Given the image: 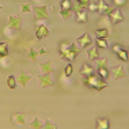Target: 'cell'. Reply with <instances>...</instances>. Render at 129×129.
I'll list each match as a JSON object with an SVG mask.
<instances>
[{
    "label": "cell",
    "instance_id": "22",
    "mask_svg": "<svg viewBox=\"0 0 129 129\" xmlns=\"http://www.w3.org/2000/svg\"><path fill=\"white\" fill-rule=\"evenodd\" d=\"M96 38L105 39L108 38V32L106 28L98 29L95 31Z\"/></svg>",
    "mask_w": 129,
    "mask_h": 129
},
{
    "label": "cell",
    "instance_id": "32",
    "mask_svg": "<svg viewBox=\"0 0 129 129\" xmlns=\"http://www.w3.org/2000/svg\"><path fill=\"white\" fill-rule=\"evenodd\" d=\"M38 52H39V55H43V54H44L46 53L47 51L44 48H41V49H40L38 50Z\"/></svg>",
    "mask_w": 129,
    "mask_h": 129
},
{
    "label": "cell",
    "instance_id": "7",
    "mask_svg": "<svg viewBox=\"0 0 129 129\" xmlns=\"http://www.w3.org/2000/svg\"><path fill=\"white\" fill-rule=\"evenodd\" d=\"M37 78L38 80L40 87L41 89L52 86L54 84L51 75L50 73L38 75L37 76Z\"/></svg>",
    "mask_w": 129,
    "mask_h": 129
},
{
    "label": "cell",
    "instance_id": "14",
    "mask_svg": "<svg viewBox=\"0 0 129 129\" xmlns=\"http://www.w3.org/2000/svg\"><path fill=\"white\" fill-rule=\"evenodd\" d=\"M110 70L113 75L114 80H116L120 78L125 77L126 75L122 65L116 66L110 68Z\"/></svg>",
    "mask_w": 129,
    "mask_h": 129
},
{
    "label": "cell",
    "instance_id": "28",
    "mask_svg": "<svg viewBox=\"0 0 129 129\" xmlns=\"http://www.w3.org/2000/svg\"><path fill=\"white\" fill-rule=\"evenodd\" d=\"M41 129H57V127L53 122L47 118Z\"/></svg>",
    "mask_w": 129,
    "mask_h": 129
},
{
    "label": "cell",
    "instance_id": "5",
    "mask_svg": "<svg viewBox=\"0 0 129 129\" xmlns=\"http://www.w3.org/2000/svg\"><path fill=\"white\" fill-rule=\"evenodd\" d=\"M61 10L59 12V15L63 20H66L72 15V0H61L60 2Z\"/></svg>",
    "mask_w": 129,
    "mask_h": 129
},
{
    "label": "cell",
    "instance_id": "29",
    "mask_svg": "<svg viewBox=\"0 0 129 129\" xmlns=\"http://www.w3.org/2000/svg\"><path fill=\"white\" fill-rule=\"evenodd\" d=\"M72 72H73L72 66L70 63L68 64V65L66 67V68L64 70V73H65L66 76L69 77L71 75Z\"/></svg>",
    "mask_w": 129,
    "mask_h": 129
},
{
    "label": "cell",
    "instance_id": "19",
    "mask_svg": "<svg viewBox=\"0 0 129 129\" xmlns=\"http://www.w3.org/2000/svg\"><path fill=\"white\" fill-rule=\"evenodd\" d=\"M96 129H109V122L106 118H97Z\"/></svg>",
    "mask_w": 129,
    "mask_h": 129
},
{
    "label": "cell",
    "instance_id": "21",
    "mask_svg": "<svg viewBox=\"0 0 129 129\" xmlns=\"http://www.w3.org/2000/svg\"><path fill=\"white\" fill-rule=\"evenodd\" d=\"M9 55L8 46L7 42H0V57L3 58Z\"/></svg>",
    "mask_w": 129,
    "mask_h": 129
},
{
    "label": "cell",
    "instance_id": "10",
    "mask_svg": "<svg viewBox=\"0 0 129 129\" xmlns=\"http://www.w3.org/2000/svg\"><path fill=\"white\" fill-rule=\"evenodd\" d=\"M32 79V76L26 72L24 70H21L16 78V82L21 85L23 88H25L30 81Z\"/></svg>",
    "mask_w": 129,
    "mask_h": 129
},
{
    "label": "cell",
    "instance_id": "24",
    "mask_svg": "<svg viewBox=\"0 0 129 129\" xmlns=\"http://www.w3.org/2000/svg\"><path fill=\"white\" fill-rule=\"evenodd\" d=\"M39 55L38 51L34 49V48H30L28 52L26 55V57L30 59L33 61H35L37 57Z\"/></svg>",
    "mask_w": 129,
    "mask_h": 129
},
{
    "label": "cell",
    "instance_id": "18",
    "mask_svg": "<svg viewBox=\"0 0 129 129\" xmlns=\"http://www.w3.org/2000/svg\"><path fill=\"white\" fill-rule=\"evenodd\" d=\"M88 57L89 60H92L99 57V54L98 51L97 47L96 46H93L91 48L86 50Z\"/></svg>",
    "mask_w": 129,
    "mask_h": 129
},
{
    "label": "cell",
    "instance_id": "33",
    "mask_svg": "<svg viewBox=\"0 0 129 129\" xmlns=\"http://www.w3.org/2000/svg\"><path fill=\"white\" fill-rule=\"evenodd\" d=\"M3 7L1 5H0V11L3 9Z\"/></svg>",
    "mask_w": 129,
    "mask_h": 129
},
{
    "label": "cell",
    "instance_id": "30",
    "mask_svg": "<svg viewBox=\"0 0 129 129\" xmlns=\"http://www.w3.org/2000/svg\"><path fill=\"white\" fill-rule=\"evenodd\" d=\"M90 11H97V5L92 3L90 4L88 6V8Z\"/></svg>",
    "mask_w": 129,
    "mask_h": 129
},
{
    "label": "cell",
    "instance_id": "3",
    "mask_svg": "<svg viewBox=\"0 0 129 129\" xmlns=\"http://www.w3.org/2000/svg\"><path fill=\"white\" fill-rule=\"evenodd\" d=\"M97 65V72L98 75L103 79L107 78L109 72L107 67V58L106 57L97 58L95 59Z\"/></svg>",
    "mask_w": 129,
    "mask_h": 129
},
{
    "label": "cell",
    "instance_id": "4",
    "mask_svg": "<svg viewBox=\"0 0 129 129\" xmlns=\"http://www.w3.org/2000/svg\"><path fill=\"white\" fill-rule=\"evenodd\" d=\"M32 9L34 18L36 20H46L49 18L47 5L33 6Z\"/></svg>",
    "mask_w": 129,
    "mask_h": 129
},
{
    "label": "cell",
    "instance_id": "6",
    "mask_svg": "<svg viewBox=\"0 0 129 129\" xmlns=\"http://www.w3.org/2000/svg\"><path fill=\"white\" fill-rule=\"evenodd\" d=\"M22 24V18L18 15H9L7 23L8 29L20 30L21 29Z\"/></svg>",
    "mask_w": 129,
    "mask_h": 129
},
{
    "label": "cell",
    "instance_id": "23",
    "mask_svg": "<svg viewBox=\"0 0 129 129\" xmlns=\"http://www.w3.org/2000/svg\"><path fill=\"white\" fill-rule=\"evenodd\" d=\"M44 123L37 117H35L33 120L30 123V126L33 129H41Z\"/></svg>",
    "mask_w": 129,
    "mask_h": 129
},
{
    "label": "cell",
    "instance_id": "17",
    "mask_svg": "<svg viewBox=\"0 0 129 129\" xmlns=\"http://www.w3.org/2000/svg\"><path fill=\"white\" fill-rule=\"evenodd\" d=\"M94 69L87 63H84L80 70V73L84 77L89 76L94 74Z\"/></svg>",
    "mask_w": 129,
    "mask_h": 129
},
{
    "label": "cell",
    "instance_id": "31",
    "mask_svg": "<svg viewBox=\"0 0 129 129\" xmlns=\"http://www.w3.org/2000/svg\"><path fill=\"white\" fill-rule=\"evenodd\" d=\"M114 3L117 6H122L126 2V0H113Z\"/></svg>",
    "mask_w": 129,
    "mask_h": 129
},
{
    "label": "cell",
    "instance_id": "15",
    "mask_svg": "<svg viewBox=\"0 0 129 129\" xmlns=\"http://www.w3.org/2000/svg\"><path fill=\"white\" fill-rule=\"evenodd\" d=\"M113 25L116 24L124 20V17L119 9H115L109 16Z\"/></svg>",
    "mask_w": 129,
    "mask_h": 129
},
{
    "label": "cell",
    "instance_id": "27",
    "mask_svg": "<svg viewBox=\"0 0 129 129\" xmlns=\"http://www.w3.org/2000/svg\"><path fill=\"white\" fill-rule=\"evenodd\" d=\"M96 43L97 46L101 48H107L108 43L105 39H98L96 38Z\"/></svg>",
    "mask_w": 129,
    "mask_h": 129
},
{
    "label": "cell",
    "instance_id": "13",
    "mask_svg": "<svg viewBox=\"0 0 129 129\" xmlns=\"http://www.w3.org/2000/svg\"><path fill=\"white\" fill-rule=\"evenodd\" d=\"M113 50L115 52L118 57L125 61H127L128 60V52L127 51L123 49L121 46L119 44H115L112 47Z\"/></svg>",
    "mask_w": 129,
    "mask_h": 129
},
{
    "label": "cell",
    "instance_id": "11",
    "mask_svg": "<svg viewBox=\"0 0 129 129\" xmlns=\"http://www.w3.org/2000/svg\"><path fill=\"white\" fill-rule=\"evenodd\" d=\"M77 41L79 47L82 49L92 43V40L89 33L88 32H85L77 39Z\"/></svg>",
    "mask_w": 129,
    "mask_h": 129
},
{
    "label": "cell",
    "instance_id": "26",
    "mask_svg": "<svg viewBox=\"0 0 129 129\" xmlns=\"http://www.w3.org/2000/svg\"><path fill=\"white\" fill-rule=\"evenodd\" d=\"M7 85L9 89H15L16 87V81L15 76L11 75L7 77Z\"/></svg>",
    "mask_w": 129,
    "mask_h": 129
},
{
    "label": "cell",
    "instance_id": "2",
    "mask_svg": "<svg viewBox=\"0 0 129 129\" xmlns=\"http://www.w3.org/2000/svg\"><path fill=\"white\" fill-rule=\"evenodd\" d=\"M82 81L86 86L93 88L98 91L108 86V84L104 81L103 79L99 75H96L94 74L89 76L84 77Z\"/></svg>",
    "mask_w": 129,
    "mask_h": 129
},
{
    "label": "cell",
    "instance_id": "9",
    "mask_svg": "<svg viewBox=\"0 0 129 129\" xmlns=\"http://www.w3.org/2000/svg\"><path fill=\"white\" fill-rule=\"evenodd\" d=\"M26 114L24 112H12L10 116V121L13 124H25L26 123Z\"/></svg>",
    "mask_w": 129,
    "mask_h": 129
},
{
    "label": "cell",
    "instance_id": "16",
    "mask_svg": "<svg viewBox=\"0 0 129 129\" xmlns=\"http://www.w3.org/2000/svg\"><path fill=\"white\" fill-rule=\"evenodd\" d=\"M39 68L42 74H46L51 73L54 71V69L52 66L50 60H48L46 61L41 62L39 64Z\"/></svg>",
    "mask_w": 129,
    "mask_h": 129
},
{
    "label": "cell",
    "instance_id": "12",
    "mask_svg": "<svg viewBox=\"0 0 129 129\" xmlns=\"http://www.w3.org/2000/svg\"><path fill=\"white\" fill-rule=\"evenodd\" d=\"M49 36V31L47 27L42 24L36 27L35 37L39 40Z\"/></svg>",
    "mask_w": 129,
    "mask_h": 129
},
{
    "label": "cell",
    "instance_id": "8",
    "mask_svg": "<svg viewBox=\"0 0 129 129\" xmlns=\"http://www.w3.org/2000/svg\"><path fill=\"white\" fill-rule=\"evenodd\" d=\"M97 5V11L100 15L109 16L110 14L115 9L114 7L106 4L103 0H99Z\"/></svg>",
    "mask_w": 129,
    "mask_h": 129
},
{
    "label": "cell",
    "instance_id": "20",
    "mask_svg": "<svg viewBox=\"0 0 129 129\" xmlns=\"http://www.w3.org/2000/svg\"><path fill=\"white\" fill-rule=\"evenodd\" d=\"M77 16V21L78 23H86L88 20V15L87 12L82 9L75 13Z\"/></svg>",
    "mask_w": 129,
    "mask_h": 129
},
{
    "label": "cell",
    "instance_id": "25",
    "mask_svg": "<svg viewBox=\"0 0 129 129\" xmlns=\"http://www.w3.org/2000/svg\"><path fill=\"white\" fill-rule=\"evenodd\" d=\"M20 5L21 13H30L31 12V4L30 2H22L21 3Z\"/></svg>",
    "mask_w": 129,
    "mask_h": 129
},
{
    "label": "cell",
    "instance_id": "1",
    "mask_svg": "<svg viewBox=\"0 0 129 129\" xmlns=\"http://www.w3.org/2000/svg\"><path fill=\"white\" fill-rule=\"evenodd\" d=\"M81 51L82 49L74 42L70 45L62 43L59 49V56L68 61H73L77 55Z\"/></svg>",
    "mask_w": 129,
    "mask_h": 129
}]
</instances>
